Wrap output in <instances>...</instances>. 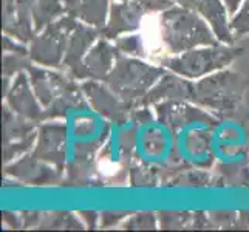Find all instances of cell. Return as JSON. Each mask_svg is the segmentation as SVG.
Here are the masks:
<instances>
[{
	"label": "cell",
	"mask_w": 249,
	"mask_h": 232,
	"mask_svg": "<svg viewBox=\"0 0 249 232\" xmlns=\"http://www.w3.org/2000/svg\"><path fill=\"white\" fill-rule=\"evenodd\" d=\"M162 42L169 56L187 50L220 44L201 14L192 8L172 5L160 13Z\"/></svg>",
	"instance_id": "cell-1"
},
{
	"label": "cell",
	"mask_w": 249,
	"mask_h": 232,
	"mask_svg": "<svg viewBox=\"0 0 249 232\" xmlns=\"http://www.w3.org/2000/svg\"><path fill=\"white\" fill-rule=\"evenodd\" d=\"M248 89V81L242 73L220 70L194 82L192 102L212 111V115H231L242 106Z\"/></svg>",
	"instance_id": "cell-2"
},
{
	"label": "cell",
	"mask_w": 249,
	"mask_h": 232,
	"mask_svg": "<svg viewBox=\"0 0 249 232\" xmlns=\"http://www.w3.org/2000/svg\"><path fill=\"white\" fill-rule=\"evenodd\" d=\"M164 73L166 68L158 64L121 53L115 67L102 82L123 101L138 107L142 98Z\"/></svg>",
	"instance_id": "cell-3"
},
{
	"label": "cell",
	"mask_w": 249,
	"mask_h": 232,
	"mask_svg": "<svg viewBox=\"0 0 249 232\" xmlns=\"http://www.w3.org/2000/svg\"><path fill=\"white\" fill-rule=\"evenodd\" d=\"M240 54H242L240 48L226 44H215L196 47L184 51V53L167 56L161 65L166 70L183 76L186 79L196 81L226 68Z\"/></svg>",
	"instance_id": "cell-4"
},
{
	"label": "cell",
	"mask_w": 249,
	"mask_h": 232,
	"mask_svg": "<svg viewBox=\"0 0 249 232\" xmlns=\"http://www.w3.org/2000/svg\"><path fill=\"white\" fill-rule=\"evenodd\" d=\"M78 20L71 16H62L39 31L28 45V56L33 64L56 68L62 65L68 39L73 30L78 27Z\"/></svg>",
	"instance_id": "cell-5"
},
{
	"label": "cell",
	"mask_w": 249,
	"mask_h": 232,
	"mask_svg": "<svg viewBox=\"0 0 249 232\" xmlns=\"http://www.w3.org/2000/svg\"><path fill=\"white\" fill-rule=\"evenodd\" d=\"M167 0H124L113 2L106 27L101 30V36L115 40L130 33H136L149 13H161L170 8Z\"/></svg>",
	"instance_id": "cell-6"
},
{
	"label": "cell",
	"mask_w": 249,
	"mask_h": 232,
	"mask_svg": "<svg viewBox=\"0 0 249 232\" xmlns=\"http://www.w3.org/2000/svg\"><path fill=\"white\" fill-rule=\"evenodd\" d=\"M36 123L3 107V161L11 162L28 152L37 140Z\"/></svg>",
	"instance_id": "cell-7"
},
{
	"label": "cell",
	"mask_w": 249,
	"mask_h": 232,
	"mask_svg": "<svg viewBox=\"0 0 249 232\" xmlns=\"http://www.w3.org/2000/svg\"><path fill=\"white\" fill-rule=\"evenodd\" d=\"M82 90L89 99V104L96 111V115L110 119L115 124L124 123L132 116L135 106L123 101L102 81L89 79L87 82L82 84Z\"/></svg>",
	"instance_id": "cell-8"
},
{
	"label": "cell",
	"mask_w": 249,
	"mask_h": 232,
	"mask_svg": "<svg viewBox=\"0 0 249 232\" xmlns=\"http://www.w3.org/2000/svg\"><path fill=\"white\" fill-rule=\"evenodd\" d=\"M68 130L65 124L45 123L39 125L37 140L34 144L33 155L42 161L53 164L65 174L67 169V145H68Z\"/></svg>",
	"instance_id": "cell-9"
},
{
	"label": "cell",
	"mask_w": 249,
	"mask_h": 232,
	"mask_svg": "<svg viewBox=\"0 0 249 232\" xmlns=\"http://www.w3.org/2000/svg\"><path fill=\"white\" fill-rule=\"evenodd\" d=\"M5 98L6 106L19 116L27 118L34 123L45 121L44 106L40 104L39 98L34 93L27 71H22L13 77L11 87L8 89Z\"/></svg>",
	"instance_id": "cell-10"
},
{
	"label": "cell",
	"mask_w": 249,
	"mask_h": 232,
	"mask_svg": "<svg viewBox=\"0 0 249 232\" xmlns=\"http://www.w3.org/2000/svg\"><path fill=\"white\" fill-rule=\"evenodd\" d=\"M5 174L33 186L56 184L65 175L62 170H59L47 161L39 160L34 155L20 157L14 162H8L5 167Z\"/></svg>",
	"instance_id": "cell-11"
},
{
	"label": "cell",
	"mask_w": 249,
	"mask_h": 232,
	"mask_svg": "<svg viewBox=\"0 0 249 232\" xmlns=\"http://www.w3.org/2000/svg\"><path fill=\"white\" fill-rule=\"evenodd\" d=\"M194 99V81L175 74L164 73L158 82L150 89V91L142 98L140 106L152 107L162 102H192ZM138 106V107H140Z\"/></svg>",
	"instance_id": "cell-12"
},
{
	"label": "cell",
	"mask_w": 249,
	"mask_h": 232,
	"mask_svg": "<svg viewBox=\"0 0 249 232\" xmlns=\"http://www.w3.org/2000/svg\"><path fill=\"white\" fill-rule=\"evenodd\" d=\"M27 73L34 93L39 98L40 104L44 106V110L48 108L67 89H70L74 84V77H71L70 74L64 76L61 73L51 71L48 70V67L42 65L31 64L27 68Z\"/></svg>",
	"instance_id": "cell-13"
},
{
	"label": "cell",
	"mask_w": 249,
	"mask_h": 232,
	"mask_svg": "<svg viewBox=\"0 0 249 232\" xmlns=\"http://www.w3.org/2000/svg\"><path fill=\"white\" fill-rule=\"evenodd\" d=\"M99 36H101L99 30L89 27V25L81 23V22L70 34L62 65L65 67L67 73L71 77H74V79H78V81L81 79L84 57L87 56L90 48L99 40Z\"/></svg>",
	"instance_id": "cell-14"
},
{
	"label": "cell",
	"mask_w": 249,
	"mask_h": 232,
	"mask_svg": "<svg viewBox=\"0 0 249 232\" xmlns=\"http://www.w3.org/2000/svg\"><path fill=\"white\" fill-rule=\"evenodd\" d=\"M121 56V51L115 44H111L110 39L102 37L94 44L87 56L84 57L81 79H94L104 81L107 74L115 67L118 57Z\"/></svg>",
	"instance_id": "cell-15"
},
{
	"label": "cell",
	"mask_w": 249,
	"mask_h": 232,
	"mask_svg": "<svg viewBox=\"0 0 249 232\" xmlns=\"http://www.w3.org/2000/svg\"><path fill=\"white\" fill-rule=\"evenodd\" d=\"M3 31L23 44L36 36L28 0H3Z\"/></svg>",
	"instance_id": "cell-16"
},
{
	"label": "cell",
	"mask_w": 249,
	"mask_h": 232,
	"mask_svg": "<svg viewBox=\"0 0 249 232\" xmlns=\"http://www.w3.org/2000/svg\"><path fill=\"white\" fill-rule=\"evenodd\" d=\"M196 11L209 25L212 33L215 34L220 44L232 45L234 44V31L231 27L229 11L223 0H200Z\"/></svg>",
	"instance_id": "cell-17"
},
{
	"label": "cell",
	"mask_w": 249,
	"mask_h": 232,
	"mask_svg": "<svg viewBox=\"0 0 249 232\" xmlns=\"http://www.w3.org/2000/svg\"><path fill=\"white\" fill-rule=\"evenodd\" d=\"M65 14L96 30L106 27L110 14V0H64Z\"/></svg>",
	"instance_id": "cell-18"
},
{
	"label": "cell",
	"mask_w": 249,
	"mask_h": 232,
	"mask_svg": "<svg viewBox=\"0 0 249 232\" xmlns=\"http://www.w3.org/2000/svg\"><path fill=\"white\" fill-rule=\"evenodd\" d=\"M36 34L65 14L62 0H28Z\"/></svg>",
	"instance_id": "cell-19"
},
{
	"label": "cell",
	"mask_w": 249,
	"mask_h": 232,
	"mask_svg": "<svg viewBox=\"0 0 249 232\" xmlns=\"http://www.w3.org/2000/svg\"><path fill=\"white\" fill-rule=\"evenodd\" d=\"M42 229H82V223L71 212H42L39 226Z\"/></svg>",
	"instance_id": "cell-20"
},
{
	"label": "cell",
	"mask_w": 249,
	"mask_h": 232,
	"mask_svg": "<svg viewBox=\"0 0 249 232\" xmlns=\"http://www.w3.org/2000/svg\"><path fill=\"white\" fill-rule=\"evenodd\" d=\"M194 214L191 212H160L158 225L162 229H183L191 226Z\"/></svg>",
	"instance_id": "cell-21"
},
{
	"label": "cell",
	"mask_w": 249,
	"mask_h": 232,
	"mask_svg": "<svg viewBox=\"0 0 249 232\" xmlns=\"http://www.w3.org/2000/svg\"><path fill=\"white\" fill-rule=\"evenodd\" d=\"M158 223V217H155L153 212H138L133 214L132 217H128L124 223V229H155Z\"/></svg>",
	"instance_id": "cell-22"
},
{
	"label": "cell",
	"mask_w": 249,
	"mask_h": 232,
	"mask_svg": "<svg viewBox=\"0 0 249 232\" xmlns=\"http://www.w3.org/2000/svg\"><path fill=\"white\" fill-rule=\"evenodd\" d=\"M231 27L234 36H248L249 34V0L240 6V10L231 17Z\"/></svg>",
	"instance_id": "cell-23"
},
{
	"label": "cell",
	"mask_w": 249,
	"mask_h": 232,
	"mask_svg": "<svg viewBox=\"0 0 249 232\" xmlns=\"http://www.w3.org/2000/svg\"><path fill=\"white\" fill-rule=\"evenodd\" d=\"M113 212H102L101 215H99V218H101V225H102V228H108V226H113V225H118L119 221H121L123 218H125L127 217V214H118V215H111Z\"/></svg>",
	"instance_id": "cell-24"
},
{
	"label": "cell",
	"mask_w": 249,
	"mask_h": 232,
	"mask_svg": "<svg viewBox=\"0 0 249 232\" xmlns=\"http://www.w3.org/2000/svg\"><path fill=\"white\" fill-rule=\"evenodd\" d=\"M228 8V11L231 14V17H232L238 10H240V6H242L245 3V0H223Z\"/></svg>",
	"instance_id": "cell-25"
},
{
	"label": "cell",
	"mask_w": 249,
	"mask_h": 232,
	"mask_svg": "<svg viewBox=\"0 0 249 232\" xmlns=\"http://www.w3.org/2000/svg\"><path fill=\"white\" fill-rule=\"evenodd\" d=\"M172 5H179V6H186V8H192V10H196L200 0H167Z\"/></svg>",
	"instance_id": "cell-26"
},
{
	"label": "cell",
	"mask_w": 249,
	"mask_h": 232,
	"mask_svg": "<svg viewBox=\"0 0 249 232\" xmlns=\"http://www.w3.org/2000/svg\"><path fill=\"white\" fill-rule=\"evenodd\" d=\"M115 2H124V0H115Z\"/></svg>",
	"instance_id": "cell-27"
}]
</instances>
